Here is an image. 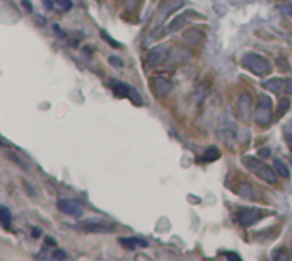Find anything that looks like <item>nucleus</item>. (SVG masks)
<instances>
[{"label": "nucleus", "mask_w": 292, "mask_h": 261, "mask_svg": "<svg viewBox=\"0 0 292 261\" xmlns=\"http://www.w3.org/2000/svg\"><path fill=\"white\" fill-rule=\"evenodd\" d=\"M241 164L250 172H253L255 176H258L260 179H263L265 183H269V185L277 183V171L267 166L263 161L256 159V157H251V155H245L241 159Z\"/></svg>", "instance_id": "f257e3e1"}, {"label": "nucleus", "mask_w": 292, "mask_h": 261, "mask_svg": "<svg viewBox=\"0 0 292 261\" xmlns=\"http://www.w3.org/2000/svg\"><path fill=\"white\" fill-rule=\"evenodd\" d=\"M243 67H245L246 70H250L253 75H256V77H265L272 72L270 62L267 60L263 55L255 53V51H248L243 55Z\"/></svg>", "instance_id": "f03ea898"}, {"label": "nucleus", "mask_w": 292, "mask_h": 261, "mask_svg": "<svg viewBox=\"0 0 292 261\" xmlns=\"http://www.w3.org/2000/svg\"><path fill=\"white\" fill-rule=\"evenodd\" d=\"M183 6H184V0H163L154 16V26L155 28L163 26V24L168 21V17L171 16L173 12H176L178 9H181Z\"/></svg>", "instance_id": "7ed1b4c3"}, {"label": "nucleus", "mask_w": 292, "mask_h": 261, "mask_svg": "<svg viewBox=\"0 0 292 261\" xmlns=\"http://www.w3.org/2000/svg\"><path fill=\"white\" fill-rule=\"evenodd\" d=\"M272 101L269 96L261 94L260 99H258V106H256V111H255V123L258 126L265 128L269 126L272 123Z\"/></svg>", "instance_id": "20e7f679"}, {"label": "nucleus", "mask_w": 292, "mask_h": 261, "mask_svg": "<svg viewBox=\"0 0 292 261\" xmlns=\"http://www.w3.org/2000/svg\"><path fill=\"white\" fill-rule=\"evenodd\" d=\"M110 87H111V91H113L118 97H130L132 102H135V105H139V106L144 105L140 94L134 89L132 86H128V84L120 82V81H111L110 82Z\"/></svg>", "instance_id": "39448f33"}, {"label": "nucleus", "mask_w": 292, "mask_h": 261, "mask_svg": "<svg viewBox=\"0 0 292 261\" xmlns=\"http://www.w3.org/2000/svg\"><path fill=\"white\" fill-rule=\"evenodd\" d=\"M263 212L261 208H250V206H245V208H240L237 210V222H240L243 227H251V225H255L258 220L263 219Z\"/></svg>", "instance_id": "423d86ee"}, {"label": "nucleus", "mask_w": 292, "mask_h": 261, "mask_svg": "<svg viewBox=\"0 0 292 261\" xmlns=\"http://www.w3.org/2000/svg\"><path fill=\"white\" fill-rule=\"evenodd\" d=\"M57 208L65 215L70 217H81L82 212H84V206H82L81 201L72 200V198H60L57 201Z\"/></svg>", "instance_id": "0eeeda50"}, {"label": "nucleus", "mask_w": 292, "mask_h": 261, "mask_svg": "<svg viewBox=\"0 0 292 261\" xmlns=\"http://www.w3.org/2000/svg\"><path fill=\"white\" fill-rule=\"evenodd\" d=\"M81 227L87 230V232H111L115 227L111 225L110 222H106V220H99V219H89V220H84V222L81 224Z\"/></svg>", "instance_id": "6e6552de"}, {"label": "nucleus", "mask_w": 292, "mask_h": 261, "mask_svg": "<svg viewBox=\"0 0 292 261\" xmlns=\"http://www.w3.org/2000/svg\"><path fill=\"white\" fill-rule=\"evenodd\" d=\"M236 113L237 118L241 121H248V118L251 115V96L250 94H241L240 99H237V106H236Z\"/></svg>", "instance_id": "1a4fd4ad"}, {"label": "nucleus", "mask_w": 292, "mask_h": 261, "mask_svg": "<svg viewBox=\"0 0 292 261\" xmlns=\"http://www.w3.org/2000/svg\"><path fill=\"white\" fill-rule=\"evenodd\" d=\"M168 53H169L168 46H154L149 53L147 63L150 67H157L168 60Z\"/></svg>", "instance_id": "9d476101"}, {"label": "nucleus", "mask_w": 292, "mask_h": 261, "mask_svg": "<svg viewBox=\"0 0 292 261\" xmlns=\"http://www.w3.org/2000/svg\"><path fill=\"white\" fill-rule=\"evenodd\" d=\"M150 84H152V89L155 92V96H159V97H164L173 87V82L169 81L168 77H154L152 81H150Z\"/></svg>", "instance_id": "9b49d317"}, {"label": "nucleus", "mask_w": 292, "mask_h": 261, "mask_svg": "<svg viewBox=\"0 0 292 261\" xmlns=\"http://www.w3.org/2000/svg\"><path fill=\"white\" fill-rule=\"evenodd\" d=\"M120 244L125 246L126 249H135V248H147V241L142 238H123L120 239Z\"/></svg>", "instance_id": "f8f14e48"}, {"label": "nucleus", "mask_w": 292, "mask_h": 261, "mask_svg": "<svg viewBox=\"0 0 292 261\" xmlns=\"http://www.w3.org/2000/svg\"><path fill=\"white\" fill-rule=\"evenodd\" d=\"M203 38H205V34H203L198 28L190 29V31L184 34V39H187L190 45H200V43L203 41Z\"/></svg>", "instance_id": "ddd939ff"}, {"label": "nucleus", "mask_w": 292, "mask_h": 261, "mask_svg": "<svg viewBox=\"0 0 292 261\" xmlns=\"http://www.w3.org/2000/svg\"><path fill=\"white\" fill-rule=\"evenodd\" d=\"M192 16H195V12H184V14H181V16H178L174 21L169 24L168 26V31H176V29H181L184 24H187V21H188V17H192Z\"/></svg>", "instance_id": "4468645a"}, {"label": "nucleus", "mask_w": 292, "mask_h": 261, "mask_svg": "<svg viewBox=\"0 0 292 261\" xmlns=\"http://www.w3.org/2000/svg\"><path fill=\"white\" fill-rule=\"evenodd\" d=\"M274 166H275L277 174L282 176V178H285V179H289V176H290V169H289V166H287L284 161L279 159V157H275V159H274Z\"/></svg>", "instance_id": "2eb2a0df"}, {"label": "nucleus", "mask_w": 292, "mask_h": 261, "mask_svg": "<svg viewBox=\"0 0 292 261\" xmlns=\"http://www.w3.org/2000/svg\"><path fill=\"white\" fill-rule=\"evenodd\" d=\"M263 87L272 92H280L282 89H285V81L284 79H270L263 84Z\"/></svg>", "instance_id": "dca6fc26"}, {"label": "nucleus", "mask_w": 292, "mask_h": 261, "mask_svg": "<svg viewBox=\"0 0 292 261\" xmlns=\"http://www.w3.org/2000/svg\"><path fill=\"white\" fill-rule=\"evenodd\" d=\"M0 222H2L4 229H9V227H11L12 215H11V210H9L6 205L0 206Z\"/></svg>", "instance_id": "f3484780"}, {"label": "nucleus", "mask_w": 292, "mask_h": 261, "mask_svg": "<svg viewBox=\"0 0 292 261\" xmlns=\"http://www.w3.org/2000/svg\"><path fill=\"white\" fill-rule=\"evenodd\" d=\"M219 157H221V150L217 149V147H208V149L205 150V154H203L202 161L203 162H214L217 161Z\"/></svg>", "instance_id": "a211bd4d"}, {"label": "nucleus", "mask_w": 292, "mask_h": 261, "mask_svg": "<svg viewBox=\"0 0 292 261\" xmlns=\"http://www.w3.org/2000/svg\"><path fill=\"white\" fill-rule=\"evenodd\" d=\"M53 7L60 12H65V11H70L72 9V0H51Z\"/></svg>", "instance_id": "6ab92c4d"}, {"label": "nucleus", "mask_w": 292, "mask_h": 261, "mask_svg": "<svg viewBox=\"0 0 292 261\" xmlns=\"http://www.w3.org/2000/svg\"><path fill=\"white\" fill-rule=\"evenodd\" d=\"M290 108V99L289 97H284V99L279 101V106H277V118H282L285 115V111H289Z\"/></svg>", "instance_id": "aec40b11"}, {"label": "nucleus", "mask_w": 292, "mask_h": 261, "mask_svg": "<svg viewBox=\"0 0 292 261\" xmlns=\"http://www.w3.org/2000/svg\"><path fill=\"white\" fill-rule=\"evenodd\" d=\"M284 135H285V140L289 142V144H292V123H289V125L285 126Z\"/></svg>", "instance_id": "412c9836"}, {"label": "nucleus", "mask_w": 292, "mask_h": 261, "mask_svg": "<svg viewBox=\"0 0 292 261\" xmlns=\"http://www.w3.org/2000/svg\"><path fill=\"white\" fill-rule=\"evenodd\" d=\"M258 155L261 157V159H267V157L272 155V150L269 149V147H263V149H258Z\"/></svg>", "instance_id": "4be33fe9"}, {"label": "nucleus", "mask_w": 292, "mask_h": 261, "mask_svg": "<svg viewBox=\"0 0 292 261\" xmlns=\"http://www.w3.org/2000/svg\"><path fill=\"white\" fill-rule=\"evenodd\" d=\"M51 258H55V259H65V258H67V253H63L62 249H53Z\"/></svg>", "instance_id": "5701e85b"}, {"label": "nucleus", "mask_w": 292, "mask_h": 261, "mask_svg": "<svg viewBox=\"0 0 292 261\" xmlns=\"http://www.w3.org/2000/svg\"><path fill=\"white\" fill-rule=\"evenodd\" d=\"M284 91H287L289 94H292V77L285 79V89Z\"/></svg>", "instance_id": "b1692460"}, {"label": "nucleus", "mask_w": 292, "mask_h": 261, "mask_svg": "<svg viewBox=\"0 0 292 261\" xmlns=\"http://www.w3.org/2000/svg\"><path fill=\"white\" fill-rule=\"evenodd\" d=\"M22 6L26 7V11H28V12H31V11H33V7H31V2H28V0H24V2H22Z\"/></svg>", "instance_id": "393cba45"}, {"label": "nucleus", "mask_w": 292, "mask_h": 261, "mask_svg": "<svg viewBox=\"0 0 292 261\" xmlns=\"http://www.w3.org/2000/svg\"><path fill=\"white\" fill-rule=\"evenodd\" d=\"M116 60H118V58H115V57H111V58H110V62L113 63V65H116V67H121V65H123V63H121V62H116Z\"/></svg>", "instance_id": "a878e982"}, {"label": "nucleus", "mask_w": 292, "mask_h": 261, "mask_svg": "<svg viewBox=\"0 0 292 261\" xmlns=\"http://www.w3.org/2000/svg\"><path fill=\"white\" fill-rule=\"evenodd\" d=\"M226 258H229V259H236V261H240V259H241L240 256L234 254V253H232V254H226Z\"/></svg>", "instance_id": "bb28decb"}, {"label": "nucleus", "mask_w": 292, "mask_h": 261, "mask_svg": "<svg viewBox=\"0 0 292 261\" xmlns=\"http://www.w3.org/2000/svg\"><path fill=\"white\" fill-rule=\"evenodd\" d=\"M282 2H289V0H282Z\"/></svg>", "instance_id": "cd10ccee"}]
</instances>
